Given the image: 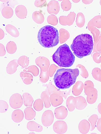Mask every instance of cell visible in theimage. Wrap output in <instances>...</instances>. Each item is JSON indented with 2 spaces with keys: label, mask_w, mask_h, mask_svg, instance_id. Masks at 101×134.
<instances>
[{
  "label": "cell",
  "mask_w": 101,
  "mask_h": 134,
  "mask_svg": "<svg viewBox=\"0 0 101 134\" xmlns=\"http://www.w3.org/2000/svg\"><path fill=\"white\" fill-rule=\"evenodd\" d=\"M53 61L58 66L68 67L73 65L75 57L66 43L60 46L52 56Z\"/></svg>",
  "instance_id": "cell-4"
},
{
  "label": "cell",
  "mask_w": 101,
  "mask_h": 134,
  "mask_svg": "<svg viewBox=\"0 0 101 134\" xmlns=\"http://www.w3.org/2000/svg\"><path fill=\"white\" fill-rule=\"evenodd\" d=\"M83 84L81 81L77 82L74 85L72 90V93L74 95L77 96L79 95L82 91Z\"/></svg>",
  "instance_id": "cell-26"
},
{
  "label": "cell",
  "mask_w": 101,
  "mask_h": 134,
  "mask_svg": "<svg viewBox=\"0 0 101 134\" xmlns=\"http://www.w3.org/2000/svg\"><path fill=\"white\" fill-rule=\"evenodd\" d=\"M101 52V33L97 41L94 42L93 51V53Z\"/></svg>",
  "instance_id": "cell-39"
},
{
  "label": "cell",
  "mask_w": 101,
  "mask_h": 134,
  "mask_svg": "<svg viewBox=\"0 0 101 134\" xmlns=\"http://www.w3.org/2000/svg\"><path fill=\"white\" fill-rule=\"evenodd\" d=\"M59 39L61 43L66 41L70 37L69 33L65 29L61 28L59 30Z\"/></svg>",
  "instance_id": "cell-27"
},
{
  "label": "cell",
  "mask_w": 101,
  "mask_h": 134,
  "mask_svg": "<svg viewBox=\"0 0 101 134\" xmlns=\"http://www.w3.org/2000/svg\"><path fill=\"white\" fill-rule=\"evenodd\" d=\"M60 5L58 2L55 0H51L48 4L47 10L50 14H57L60 10Z\"/></svg>",
  "instance_id": "cell-10"
},
{
  "label": "cell",
  "mask_w": 101,
  "mask_h": 134,
  "mask_svg": "<svg viewBox=\"0 0 101 134\" xmlns=\"http://www.w3.org/2000/svg\"><path fill=\"white\" fill-rule=\"evenodd\" d=\"M29 63V59L27 57L22 55L19 58L18 60V63L23 68L27 67Z\"/></svg>",
  "instance_id": "cell-32"
},
{
  "label": "cell",
  "mask_w": 101,
  "mask_h": 134,
  "mask_svg": "<svg viewBox=\"0 0 101 134\" xmlns=\"http://www.w3.org/2000/svg\"></svg>",
  "instance_id": "cell-52"
},
{
  "label": "cell",
  "mask_w": 101,
  "mask_h": 134,
  "mask_svg": "<svg viewBox=\"0 0 101 134\" xmlns=\"http://www.w3.org/2000/svg\"><path fill=\"white\" fill-rule=\"evenodd\" d=\"M47 20L49 24L54 26L56 25L58 23V20L57 17L55 15L51 14L48 17Z\"/></svg>",
  "instance_id": "cell-37"
},
{
  "label": "cell",
  "mask_w": 101,
  "mask_h": 134,
  "mask_svg": "<svg viewBox=\"0 0 101 134\" xmlns=\"http://www.w3.org/2000/svg\"><path fill=\"white\" fill-rule=\"evenodd\" d=\"M101 55V52H96L93 54V58L94 61L96 63H99L100 62L99 60L100 56Z\"/></svg>",
  "instance_id": "cell-43"
},
{
  "label": "cell",
  "mask_w": 101,
  "mask_h": 134,
  "mask_svg": "<svg viewBox=\"0 0 101 134\" xmlns=\"http://www.w3.org/2000/svg\"><path fill=\"white\" fill-rule=\"evenodd\" d=\"M33 20L38 24H41L44 21V18L43 14L39 11H34L32 14Z\"/></svg>",
  "instance_id": "cell-21"
},
{
  "label": "cell",
  "mask_w": 101,
  "mask_h": 134,
  "mask_svg": "<svg viewBox=\"0 0 101 134\" xmlns=\"http://www.w3.org/2000/svg\"><path fill=\"white\" fill-rule=\"evenodd\" d=\"M54 116L52 111L47 110L43 113L41 118L43 125L45 126L48 127L50 126L54 120Z\"/></svg>",
  "instance_id": "cell-7"
},
{
  "label": "cell",
  "mask_w": 101,
  "mask_h": 134,
  "mask_svg": "<svg viewBox=\"0 0 101 134\" xmlns=\"http://www.w3.org/2000/svg\"><path fill=\"white\" fill-rule=\"evenodd\" d=\"M72 1L75 3H77L80 0H73Z\"/></svg>",
  "instance_id": "cell-49"
},
{
  "label": "cell",
  "mask_w": 101,
  "mask_h": 134,
  "mask_svg": "<svg viewBox=\"0 0 101 134\" xmlns=\"http://www.w3.org/2000/svg\"><path fill=\"white\" fill-rule=\"evenodd\" d=\"M76 22L77 25L79 27L82 28L84 26L85 19L82 13L80 12L77 14Z\"/></svg>",
  "instance_id": "cell-30"
},
{
  "label": "cell",
  "mask_w": 101,
  "mask_h": 134,
  "mask_svg": "<svg viewBox=\"0 0 101 134\" xmlns=\"http://www.w3.org/2000/svg\"><path fill=\"white\" fill-rule=\"evenodd\" d=\"M77 102V100L75 97L71 96L67 98L66 102V105L68 109L70 111H72L75 109Z\"/></svg>",
  "instance_id": "cell-20"
},
{
  "label": "cell",
  "mask_w": 101,
  "mask_h": 134,
  "mask_svg": "<svg viewBox=\"0 0 101 134\" xmlns=\"http://www.w3.org/2000/svg\"><path fill=\"white\" fill-rule=\"evenodd\" d=\"M100 5H101V0H100Z\"/></svg>",
  "instance_id": "cell-51"
},
{
  "label": "cell",
  "mask_w": 101,
  "mask_h": 134,
  "mask_svg": "<svg viewBox=\"0 0 101 134\" xmlns=\"http://www.w3.org/2000/svg\"><path fill=\"white\" fill-rule=\"evenodd\" d=\"M38 69L35 65H33L25 68L23 70L24 72H29L32 73L33 75L36 76L38 75L36 73V70Z\"/></svg>",
  "instance_id": "cell-38"
},
{
  "label": "cell",
  "mask_w": 101,
  "mask_h": 134,
  "mask_svg": "<svg viewBox=\"0 0 101 134\" xmlns=\"http://www.w3.org/2000/svg\"><path fill=\"white\" fill-rule=\"evenodd\" d=\"M98 119V116L96 114L91 115L88 119V121L90 122L91 127L90 130L92 131L95 128L96 124Z\"/></svg>",
  "instance_id": "cell-35"
},
{
  "label": "cell",
  "mask_w": 101,
  "mask_h": 134,
  "mask_svg": "<svg viewBox=\"0 0 101 134\" xmlns=\"http://www.w3.org/2000/svg\"><path fill=\"white\" fill-rule=\"evenodd\" d=\"M23 99L21 95L17 93L13 94L9 99V104L11 107L13 109L20 108L23 104Z\"/></svg>",
  "instance_id": "cell-6"
},
{
  "label": "cell",
  "mask_w": 101,
  "mask_h": 134,
  "mask_svg": "<svg viewBox=\"0 0 101 134\" xmlns=\"http://www.w3.org/2000/svg\"><path fill=\"white\" fill-rule=\"evenodd\" d=\"M18 60H13L10 61L6 67L7 73L9 74H12L15 72L18 66Z\"/></svg>",
  "instance_id": "cell-17"
},
{
  "label": "cell",
  "mask_w": 101,
  "mask_h": 134,
  "mask_svg": "<svg viewBox=\"0 0 101 134\" xmlns=\"http://www.w3.org/2000/svg\"><path fill=\"white\" fill-rule=\"evenodd\" d=\"M92 24L95 27L101 28V15L96 16L91 19Z\"/></svg>",
  "instance_id": "cell-36"
},
{
  "label": "cell",
  "mask_w": 101,
  "mask_h": 134,
  "mask_svg": "<svg viewBox=\"0 0 101 134\" xmlns=\"http://www.w3.org/2000/svg\"><path fill=\"white\" fill-rule=\"evenodd\" d=\"M22 96L24 105L27 107H32L34 100L31 95L28 93L25 92L23 94Z\"/></svg>",
  "instance_id": "cell-25"
},
{
  "label": "cell",
  "mask_w": 101,
  "mask_h": 134,
  "mask_svg": "<svg viewBox=\"0 0 101 134\" xmlns=\"http://www.w3.org/2000/svg\"><path fill=\"white\" fill-rule=\"evenodd\" d=\"M96 127L98 130L101 133V117L98 120Z\"/></svg>",
  "instance_id": "cell-45"
},
{
  "label": "cell",
  "mask_w": 101,
  "mask_h": 134,
  "mask_svg": "<svg viewBox=\"0 0 101 134\" xmlns=\"http://www.w3.org/2000/svg\"><path fill=\"white\" fill-rule=\"evenodd\" d=\"M59 37L57 29L49 25L40 28L37 35L38 40L40 44L42 46L48 48L57 45L59 42Z\"/></svg>",
  "instance_id": "cell-3"
},
{
  "label": "cell",
  "mask_w": 101,
  "mask_h": 134,
  "mask_svg": "<svg viewBox=\"0 0 101 134\" xmlns=\"http://www.w3.org/2000/svg\"><path fill=\"white\" fill-rule=\"evenodd\" d=\"M6 48L7 52L9 54H12L15 52L17 49L15 43L13 41L9 42L6 45Z\"/></svg>",
  "instance_id": "cell-31"
},
{
  "label": "cell",
  "mask_w": 101,
  "mask_h": 134,
  "mask_svg": "<svg viewBox=\"0 0 101 134\" xmlns=\"http://www.w3.org/2000/svg\"><path fill=\"white\" fill-rule=\"evenodd\" d=\"M24 116L23 112L19 109L14 111L11 115L12 119L14 122L16 123H19L22 121Z\"/></svg>",
  "instance_id": "cell-14"
},
{
  "label": "cell",
  "mask_w": 101,
  "mask_h": 134,
  "mask_svg": "<svg viewBox=\"0 0 101 134\" xmlns=\"http://www.w3.org/2000/svg\"><path fill=\"white\" fill-rule=\"evenodd\" d=\"M53 129L54 131L57 134H63L67 131V126L64 121L58 120L54 123Z\"/></svg>",
  "instance_id": "cell-9"
},
{
  "label": "cell",
  "mask_w": 101,
  "mask_h": 134,
  "mask_svg": "<svg viewBox=\"0 0 101 134\" xmlns=\"http://www.w3.org/2000/svg\"><path fill=\"white\" fill-rule=\"evenodd\" d=\"M92 74L95 80L101 82V70L100 68L97 67L94 68L92 70Z\"/></svg>",
  "instance_id": "cell-34"
},
{
  "label": "cell",
  "mask_w": 101,
  "mask_h": 134,
  "mask_svg": "<svg viewBox=\"0 0 101 134\" xmlns=\"http://www.w3.org/2000/svg\"><path fill=\"white\" fill-rule=\"evenodd\" d=\"M0 40H1L3 39L4 37L5 34L3 30L1 28L0 29Z\"/></svg>",
  "instance_id": "cell-46"
},
{
  "label": "cell",
  "mask_w": 101,
  "mask_h": 134,
  "mask_svg": "<svg viewBox=\"0 0 101 134\" xmlns=\"http://www.w3.org/2000/svg\"><path fill=\"white\" fill-rule=\"evenodd\" d=\"M93 44L91 35L88 34H82L74 39L70 47L74 55L81 59L91 54Z\"/></svg>",
  "instance_id": "cell-1"
},
{
  "label": "cell",
  "mask_w": 101,
  "mask_h": 134,
  "mask_svg": "<svg viewBox=\"0 0 101 134\" xmlns=\"http://www.w3.org/2000/svg\"><path fill=\"white\" fill-rule=\"evenodd\" d=\"M24 111L25 119L27 120H33L35 116L36 112L32 107H26L24 109Z\"/></svg>",
  "instance_id": "cell-19"
},
{
  "label": "cell",
  "mask_w": 101,
  "mask_h": 134,
  "mask_svg": "<svg viewBox=\"0 0 101 134\" xmlns=\"http://www.w3.org/2000/svg\"><path fill=\"white\" fill-rule=\"evenodd\" d=\"M68 113L67 109L63 106H61L56 108L54 111L55 117L59 120L65 119L68 115Z\"/></svg>",
  "instance_id": "cell-11"
},
{
  "label": "cell",
  "mask_w": 101,
  "mask_h": 134,
  "mask_svg": "<svg viewBox=\"0 0 101 134\" xmlns=\"http://www.w3.org/2000/svg\"><path fill=\"white\" fill-rule=\"evenodd\" d=\"M76 15L74 12H71L67 16H61L59 18V23L62 25L70 26L73 24L74 22Z\"/></svg>",
  "instance_id": "cell-8"
},
{
  "label": "cell",
  "mask_w": 101,
  "mask_h": 134,
  "mask_svg": "<svg viewBox=\"0 0 101 134\" xmlns=\"http://www.w3.org/2000/svg\"><path fill=\"white\" fill-rule=\"evenodd\" d=\"M50 95V101L53 106L56 107L62 103L63 99L62 96L60 95L53 93Z\"/></svg>",
  "instance_id": "cell-12"
},
{
  "label": "cell",
  "mask_w": 101,
  "mask_h": 134,
  "mask_svg": "<svg viewBox=\"0 0 101 134\" xmlns=\"http://www.w3.org/2000/svg\"><path fill=\"white\" fill-rule=\"evenodd\" d=\"M15 12L16 16L21 19L25 18L27 15V10L24 5H20L17 6L15 9Z\"/></svg>",
  "instance_id": "cell-13"
},
{
  "label": "cell",
  "mask_w": 101,
  "mask_h": 134,
  "mask_svg": "<svg viewBox=\"0 0 101 134\" xmlns=\"http://www.w3.org/2000/svg\"><path fill=\"white\" fill-rule=\"evenodd\" d=\"M34 4L35 6L37 7H42L46 6L47 2L46 0H36Z\"/></svg>",
  "instance_id": "cell-42"
},
{
  "label": "cell",
  "mask_w": 101,
  "mask_h": 134,
  "mask_svg": "<svg viewBox=\"0 0 101 134\" xmlns=\"http://www.w3.org/2000/svg\"><path fill=\"white\" fill-rule=\"evenodd\" d=\"M2 14L4 18H10L12 16L13 14V11L11 7L8 6H6L2 9Z\"/></svg>",
  "instance_id": "cell-28"
},
{
  "label": "cell",
  "mask_w": 101,
  "mask_h": 134,
  "mask_svg": "<svg viewBox=\"0 0 101 134\" xmlns=\"http://www.w3.org/2000/svg\"><path fill=\"white\" fill-rule=\"evenodd\" d=\"M7 32L13 37H16L19 35V32L17 29L14 26L8 24L5 27Z\"/></svg>",
  "instance_id": "cell-23"
},
{
  "label": "cell",
  "mask_w": 101,
  "mask_h": 134,
  "mask_svg": "<svg viewBox=\"0 0 101 134\" xmlns=\"http://www.w3.org/2000/svg\"><path fill=\"white\" fill-rule=\"evenodd\" d=\"M97 109L98 112L101 114V102L99 103L98 105Z\"/></svg>",
  "instance_id": "cell-48"
},
{
  "label": "cell",
  "mask_w": 101,
  "mask_h": 134,
  "mask_svg": "<svg viewBox=\"0 0 101 134\" xmlns=\"http://www.w3.org/2000/svg\"><path fill=\"white\" fill-rule=\"evenodd\" d=\"M94 87V85L85 86L84 92L87 96V101L89 104L94 103L97 98V91Z\"/></svg>",
  "instance_id": "cell-5"
},
{
  "label": "cell",
  "mask_w": 101,
  "mask_h": 134,
  "mask_svg": "<svg viewBox=\"0 0 101 134\" xmlns=\"http://www.w3.org/2000/svg\"><path fill=\"white\" fill-rule=\"evenodd\" d=\"M20 75L23 82L25 84H30L32 82L33 77L30 74L21 72L20 74Z\"/></svg>",
  "instance_id": "cell-24"
},
{
  "label": "cell",
  "mask_w": 101,
  "mask_h": 134,
  "mask_svg": "<svg viewBox=\"0 0 101 134\" xmlns=\"http://www.w3.org/2000/svg\"><path fill=\"white\" fill-rule=\"evenodd\" d=\"M27 127L28 129L31 131L40 132H42L43 129L42 126L34 121L28 122L27 124Z\"/></svg>",
  "instance_id": "cell-16"
},
{
  "label": "cell",
  "mask_w": 101,
  "mask_h": 134,
  "mask_svg": "<svg viewBox=\"0 0 101 134\" xmlns=\"http://www.w3.org/2000/svg\"><path fill=\"white\" fill-rule=\"evenodd\" d=\"M62 9L64 11H68L71 7V4L69 0H63L61 4Z\"/></svg>",
  "instance_id": "cell-40"
},
{
  "label": "cell",
  "mask_w": 101,
  "mask_h": 134,
  "mask_svg": "<svg viewBox=\"0 0 101 134\" xmlns=\"http://www.w3.org/2000/svg\"><path fill=\"white\" fill-rule=\"evenodd\" d=\"M75 97L77 100L76 108L79 110H82L84 109L87 105L85 98L82 96Z\"/></svg>",
  "instance_id": "cell-18"
},
{
  "label": "cell",
  "mask_w": 101,
  "mask_h": 134,
  "mask_svg": "<svg viewBox=\"0 0 101 134\" xmlns=\"http://www.w3.org/2000/svg\"><path fill=\"white\" fill-rule=\"evenodd\" d=\"M78 129L80 132L82 134H87L89 131L90 125L89 122L87 120H82L79 123Z\"/></svg>",
  "instance_id": "cell-15"
},
{
  "label": "cell",
  "mask_w": 101,
  "mask_h": 134,
  "mask_svg": "<svg viewBox=\"0 0 101 134\" xmlns=\"http://www.w3.org/2000/svg\"><path fill=\"white\" fill-rule=\"evenodd\" d=\"M93 0H82L83 2L86 4H89L92 3Z\"/></svg>",
  "instance_id": "cell-47"
},
{
  "label": "cell",
  "mask_w": 101,
  "mask_h": 134,
  "mask_svg": "<svg viewBox=\"0 0 101 134\" xmlns=\"http://www.w3.org/2000/svg\"><path fill=\"white\" fill-rule=\"evenodd\" d=\"M9 105L5 101L0 100V113H3L6 112L8 110Z\"/></svg>",
  "instance_id": "cell-41"
},
{
  "label": "cell",
  "mask_w": 101,
  "mask_h": 134,
  "mask_svg": "<svg viewBox=\"0 0 101 134\" xmlns=\"http://www.w3.org/2000/svg\"><path fill=\"white\" fill-rule=\"evenodd\" d=\"M49 95L47 91L43 92L41 95V98L44 102L46 108L50 107L51 105L49 100Z\"/></svg>",
  "instance_id": "cell-29"
},
{
  "label": "cell",
  "mask_w": 101,
  "mask_h": 134,
  "mask_svg": "<svg viewBox=\"0 0 101 134\" xmlns=\"http://www.w3.org/2000/svg\"><path fill=\"white\" fill-rule=\"evenodd\" d=\"M0 56H3L5 55L6 53V51L5 47L4 45L1 43H0Z\"/></svg>",
  "instance_id": "cell-44"
},
{
  "label": "cell",
  "mask_w": 101,
  "mask_h": 134,
  "mask_svg": "<svg viewBox=\"0 0 101 134\" xmlns=\"http://www.w3.org/2000/svg\"><path fill=\"white\" fill-rule=\"evenodd\" d=\"M33 107L34 109L37 111L42 110L43 107V101L42 99H38L34 102Z\"/></svg>",
  "instance_id": "cell-33"
},
{
  "label": "cell",
  "mask_w": 101,
  "mask_h": 134,
  "mask_svg": "<svg viewBox=\"0 0 101 134\" xmlns=\"http://www.w3.org/2000/svg\"><path fill=\"white\" fill-rule=\"evenodd\" d=\"M87 28L93 35L94 42H96L97 41L100 34L99 30L94 27L91 23H89L88 24Z\"/></svg>",
  "instance_id": "cell-22"
},
{
  "label": "cell",
  "mask_w": 101,
  "mask_h": 134,
  "mask_svg": "<svg viewBox=\"0 0 101 134\" xmlns=\"http://www.w3.org/2000/svg\"><path fill=\"white\" fill-rule=\"evenodd\" d=\"M99 60L100 61V62H101V55L100 56V57Z\"/></svg>",
  "instance_id": "cell-50"
},
{
  "label": "cell",
  "mask_w": 101,
  "mask_h": 134,
  "mask_svg": "<svg viewBox=\"0 0 101 134\" xmlns=\"http://www.w3.org/2000/svg\"><path fill=\"white\" fill-rule=\"evenodd\" d=\"M79 74L78 68L58 69L54 76V83L60 89L68 88L75 83Z\"/></svg>",
  "instance_id": "cell-2"
}]
</instances>
